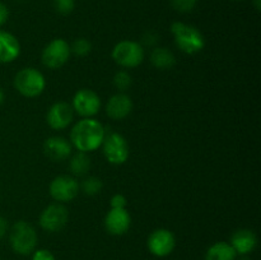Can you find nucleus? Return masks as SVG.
<instances>
[{"mask_svg": "<svg viewBox=\"0 0 261 260\" xmlns=\"http://www.w3.org/2000/svg\"><path fill=\"white\" fill-rule=\"evenodd\" d=\"M106 130L102 122L93 117H86L76 122L70 132V143L78 152H94L102 145Z\"/></svg>", "mask_w": 261, "mask_h": 260, "instance_id": "nucleus-1", "label": "nucleus"}, {"mask_svg": "<svg viewBox=\"0 0 261 260\" xmlns=\"http://www.w3.org/2000/svg\"><path fill=\"white\" fill-rule=\"evenodd\" d=\"M171 32L175 38V45L188 55L200 53L205 46L203 33L194 25L184 22H175L171 25Z\"/></svg>", "mask_w": 261, "mask_h": 260, "instance_id": "nucleus-2", "label": "nucleus"}, {"mask_svg": "<svg viewBox=\"0 0 261 260\" xmlns=\"http://www.w3.org/2000/svg\"><path fill=\"white\" fill-rule=\"evenodd\" d=\"M9 242L10 247L15 254L25 256V255L32 254L37 247V232L28 222L18 221L10 228Z\"/></svg>", "mask_w": 261, "mask_h": 260, "instance_id": "nucleus-3", "label": "nucleus"}, {"mask_svg": "<svg viewBox=\"0 0 261 260\" xmlns=\"http://www.w3.org/2000/svg\"><path fill=\"white\" fill-rule=\"evenodd\" d=\"M13 84L18 93L27 98H35L45 91L46 79L36 68H23L15 74Z\"/></svg>", "mask_w": 261, "mask_h": 260, "instance_id": "nucleus-4", "label": "nucleus"}, {"mask_svg": "<svg viewBox=\"0 0 261 260\" xmlns=\"http://www.w3.org/2000/svg\"><path fill=\"white\" fill-rule=\"evenodd\" d=\"M144 48L137 41L124 40L117 42L112 48L111 56L115 63L125 69L139 66L144 61Z\"/></svg>", "mask_w": 261, "mask_h": 260, "instance_id": "nucleus-5", "label": "nucleus"}, {"mask_svg": "<svg viewBox=\"0 0 261 260\" xmlns=\"http://www.w3.org/2000/svg\"><path fill=\"white\" fill-rule=\"evenodd\" d=\"M101 147L105 158L111 165H124L127 161V158H129L130 150L127 140L125 139L124 135L119 134V133L106 134Z\"/></svg>", "mask_w": 261, "mask_h": 260, "instance_id": "nucleus-6", "label": "nucleus"}, {"mask_svg": "<svg viewBox=\"0 0 261 260\" xmlns=\"http://www.w3.org/2000/svg\"><path fill=\"white\" fill-rule=\"evenodd\" d=\"M70 55V45L63 38H54L43 47L41 60L46 68L56 70L68 63Z\"/></svg>", "mask_w": 261, "mask_h": 260, "instance_id": "nucleus-7", "label": "nucleus"}, {"mask_svg": "<svg viewBox=\"0 0 261 260\" xmlns=\"http://www.w3.org/2000/svg\"><path fill=\"white\" fill-rule=\"evenodd\" d=\"M79 183L74 176L60 175L53 178L48 186L50 195L56 203H69L79 194Z\"/></svg>", "mask_w": 261, "mask_h": 260, "instance_id": "nucleus-8", "label": "nucleus"}, {"mask_svg": "<svg viewBox=\"0 0 261 260\" xmlns=\"http://www.w3.org/2000/svg\"><path fill=\"white\" fill-rule=\"evenodd\" d=\"M69 211L61 203H53L46 206L40 214L41 228L47 232H59L68 224Z\"/></svg>", "mask_w": 261, "mask_h": 260, "instance_id": "nucleus-9", "label": "nucleus"}, {"mask_svg": "<svg viewBox=\"0 0 261 260\" xmlns=\"http://www.w3.org/2000/svg\"><path fill=\"white\" fill-rule=\"evenodd\" d=\"M101 98L98 94L89 88H82L75 92L71 102V107L74 111L82 116L83 119L86 117H93L101 110Z\"/></svg>", "mask_w": 261, "mask_h": 260, "instance_id": "nucleus-10", "label": "nucleus"}, {"mask_svg": "<svg viewBox=\"0 0 261 260\" xmlns=\"http://www.w3.org/2000/svg\"><path fill=\"white\" fill-rule=\"evenodd\" d=\"M147 247L152 255L157 257H166L176 247V237L172 231L167 228H157L148 236Z\"/></svg>", "mask_w": 261, "mask_h": 260, "instance_id": "nucleus-11", "label": "nucleus"}, {"mask_svg": "<svg viewBox=\"0 0 261 260\" xmlns=\"http://www.w3.org/2000/svg\"><path fill=\"white\" fill-rule=\"evenodd\" d=\"M74 110L70 103L64 101L55 102L51 105L46 114V122L54 130L66 129L73 122Z\"/></svg>", "mask_w": 261, "mask_h": 260, "instance_id": "nucleus-12", "label": "nucleus"}, {"mask_svg": "<svg viewBox=\"0 0 261 260\" xmlns=\"http://www.w3.org/2000/svg\"><path fill=\"white\" fill-rule=\"evenodd\" d=\"M105 228L112 236H122L132 226V217L126 208H111L105 217Z\"/></svg>", "mask_w": 261, "mask_h": 260, "instance_id": "nucleus-13", "label": "nucleus"}, {"mask_svg": "<svg viewBox=\"0 0 261 260\" xmlns=\"http://www.w3.org/2000/svg\"><path fill=\"white\" fill-rule=\"evenodd\" d=\"M73 145L64 137H50L43 143V153L48 160L54 162H60L70 157Z\"/></svg>", "mask_w": 261, "mask_h": 260, "instance_id": "nucleus-14", "label": "nucleus"}, {"mask_svg": "<svg viewBox=\"0 0 261 260\" xmlns=\"http://www.w3.org/2000/svg\"><path fill=\"white\" fill-rule=\"evenodd\" d=\"M133 101L125 92H119L110 97L106 105V115L112 120H124L132 114Z\"/></svg>", "mask_w": 261, "mask_h": 260, "instance_id": "nucleus-15", "label": "nucleus"}, {"mask_svg": "<svg viewBox=\"0 0 261 260\" xmlns=\"http://www.w3.org/2000/svg\"><path fill=\"white\" fill-rule=\"evenodd\" d=\"M231 246L237 255H249L256 249L257 236L254 231L249 228H240L233 232L229 241Z\"/></svg>", "mask_w": 261, "mask_h": 260, "instance_id": "nucleus-16", "label": "nucleus"}, {"mask_svg": "<svg viewBox=\"0 0 261 260\" xmlns=\"http://www.w3.org/2000/svg\"><path fill=\"white\" fill-rule=\"evenodd\" d=\"M20 55V43L13 33L0 30V64L13 63Z\"/></svg>", "mask_w": 261, "mask_h": 260, "instance_id": "nucleus-17", "label": "nucleus"}, {"mask_svg": "<svg viewBox=\"0 0 261 260\" xmlns=\"http://www.w3.org/2000/svg\"><path fill=\"white\" fill-rule=\"evenodd\" d=\"M150 63L160 70H170L175 66L176 56L170 48L154 47L150 53Z\"/></svg>", "mask_w": 261, "mask_h": 260, "instance_id": "nucleus-18", "label": "nucleus"}, {"mask_svg": "<svg viewBox=\"0 0 261 260\" xmlns=\"http://www.w3.org/2000/svg\"><path fill=\"white\" fill-rule=\"evenodd\" d=\"M237 254L229 242L218 241L209 246L205 252V260H236Z\"/></svg>", "mask_w": 261, "mask_h": 260, "instance_id": "nucleus-19", "label": "nucleus"}, {"mask_svg": "<svg viewBox=\"0 0 261 260\" xmlns=\"http://www.w3.org/2000/svg\"><path fill=\"white\" fill-rule=\"evenodd\" d=\"M91 158H89L88 153L84 152H76L73 157L70 158V163H69V167H70L71 173L74 176H86L87 173L91 170Z\"/></svg>", "mask_w": 261, "mask_h": 260, "instance_id": "nucleus-20", "label": "nucleus"}, {"mask_svg": "<svg viewBox=\"0 0 261 260\" xmlns=\"http://www.w3.org/2000/svg\"><path fill=\"white\" fill-rule=\"evenodd\" d=\"M102 188H103V183L101 181V178L96 177V176H88L82 181V184H79V189H82V191L88 196H94L99 194L102 191Z\"/></svg>", "mask_w": 261, "mask_h": 260, "instance_id": "nucleus-21", "label": "nucleus"}, {"mask_svg": "<svg viewBox=\"0 0 261 260\" xmlns=\"http://www.w3.org/2000/svg\"><path fill=\"white\" fill-rule=\"evenodd\" d=\"M114 86L115 88L117 89L119 92H126L127 89L132 87L133 84V78L132 75L129 74V71L126 70H119L116 74L114 75Z\"/></svg>", "mask_w": 261, "mask_h": 260, "instance_id": "nucleus-22", "label": "nucleus"}, {"mask_svg": "<svg viewBox=\"0 0 261 260\" xmlns=\"http://www.w3.org/2000/svg\"><path fill=\"white\" fill-rule=\"evenodd\" d=\"M71 54H74L75 56H79V58H83V56H87L92 51V43L91 41H88L87 38L81 37L76 38L70 46Z\"/></svg>", "mask_w": 261, "mask_h": 260, "instance_id": "nucleus-23", "label": "nucleus"}, {"mask_svg": "<svg viewBox=\"0 0 261 260\" xmlns=\"http://www.w3.org/2000/svg\"><path fill=\"white\" fill-rule=\"evenodd\" d=\"M53 7L59 14L69 15L75 8V0H53Z\"/></svg>", "mask_w": 261, "mask_h": 260, "instance_id": "nucleus-24", "label": "nucleus"}, {"mask_svg": "<svg viewBox=\"0 0 261 260\" xmlns=\"http://www.w3.org/2000/svg\"><path fill=\"white\" fill-rule=\"evenodd\" d=\"M198 4V0H171V7L178 13H190Z\"/></svg>", "mask_w": 261, "mask_h": 260, "instance_id": "nucleus-25", "label": "nucleus"}, {"mask_svg": "<svg viewBox=\"0 0 261 260\" xmlns=\"http://www.w3.org/2000/svg\"><path fill=\"white\" fill-rule=\"evenodd\" d=\"M32 260H56V257L50 250L37 249L32 252Z\"/></svg>", "mask_w": 261, "mask_h": 260, "instance_id": "nucleus-26", "label": "nucleus"}, {"mask_svg": "<svg viewBox=\"0 0 261 260\" xmlns=\"http://www.w3.org/2000/svg\"><path fill=\"white\" fill-rule=\"evenodd\" d=\"M110 205H111V208H126L127 200L122 194H115L110 200Z\"/></svg>", "mask_w": 261, "mask_h": 260, "instance_id": "nucleus-27", "label": "nucleus"}, {"mask_svg": "<svg viewBox=\"0 0 261 260\" xmlns=\"http://www.w3.org/2000/svg\"><path fill=\"white\" fill-rule=\"evenodd\" d=\"M143 42H144L145 46H154L155 43L158 42V35L154 32H147L144 36H143Z\"/></svg>", "mask_w": 261, "mask_h": 260, "instance_id": "nucleus-28", "label": "nucleus"}, {"mask_svg": "<svg viewBox=\"0 0 261 260\" xmlns=\"http://www.w3.org/2000/svg\"><path fill=\"white\" fill-rule=\"evenodd\" d=\"M8 18H9V9L4 3H0V27L7 23Z\"/></svg>", "mask_w": 261, "mask_h": 260, "instance_id": "nucleus-29", "label": "nucleus"}, {"mask_svg": "<svg viewBox=\"0 0 261 260\" xmlns=\"http://www.w3.org/2000/svg\"><path fill=\"white\" fill-rule=\"evenodd\" d=\"M8 228H9V224H8V221L4 218V217L0 216V239H3V237H4L5 235H7Z\"/></svg>", "mask_w": 261, "mask_h": 260, "instance_id": "nucleus-30", "label": "nucleus"}, {"mask_svg": "<svg viewBox=\"0 0 261 260\" xmlns=\"http://www.w3.org/2000/svg\"><path fill=\"white\" fill-rule=\"evenodd\" d=\"M4 99H5V93H4V91H3L2 87H0V106L4 103Z\"/></svg>", "mask_w": 261, "mask_h": 260, "instance_id": "nucleus-31", "label": "nucleus"}, {"mask_svg": "<svg viewBox=\"0 0 261 260\" xmlns=\"http://www.w3.org/2000/svg\"><path fill=\"white\" fill-rule=\"evenodd\" d=\"M254 2V5L255 8H256V10H260L261 9V0H252Z\"/></svg>", "mask_w": 261, "mask_h": 260, "instance_id": "nucleus-32", "label": "nucleus"}, {"mask_svg": "<svg viewBox=\"0 0 261 260\" xmlns=\"http://www.w3.org/2000/svg\"><path fill=\"white\" fill-rule=\"evenodd\" d=\"M239 260H252L251 257H249V255H242Z\"/></svg>", "mask_w": 261, "mask_h": 260, "instance_id": "nucleus-33", "label": "nucleus"}, {"mask_svg": "<svg viewBox=\"0 0 261 260\" xmlns=\"http://www.w3.org/2000/svg\"><path fill=\"white\" fill-rule=\"evenodd\" d=\"M233 2H242V0H233Z\"/></svg>", "mask_w": 261, "mask_h": 260, "instance_id": "nucleus-34", "label": "nucleus"}]
</instances>
